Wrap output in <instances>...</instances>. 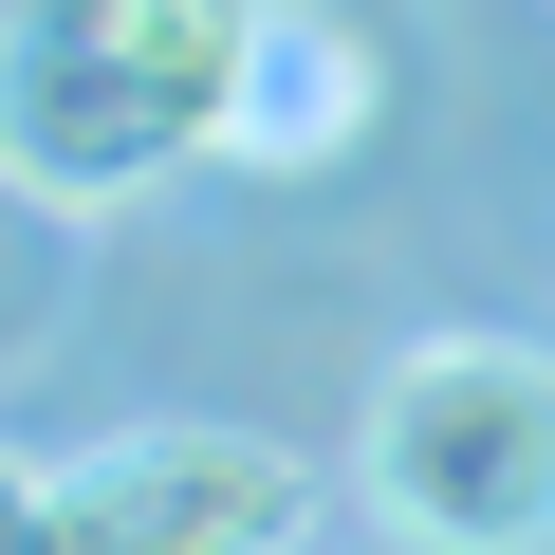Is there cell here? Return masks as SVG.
<instances>
[{"instance_id": "obj_5", "label": "cell", "mask_w": 555, "mask_h": 555, "mask_svg": "<svg viewBox=\"0 0 555 555\" xmlns=\"http://www.w3.org/2000/svg\"><path fill=\"white\" fill-rule=\"evenodd\" d=\"M0 555H56V463L0 444Z\"/></svg>"}, {"instance_id": "obj_4", "label": "cell", "mask_w": 555, "mask_h": 555, "mask_svg": "<svg viewBox=\"0 0 555 555\" xmlns=\"http://www.w3.org/2000/svg\"><path fill=\"white\" fill-rule=\"evenodd\" d=\"M352 130H371V38L334 0H259V38H241V167H352Z\"/></svg>"}, {"instance_id": "obj_1", "label": "cell", "mask_w": 555, "mask_h": 555, "mask_svg": "<svg viewBox=\"0 0 555 555\" xmlns=\"http://www.w3.org/2000/svg\"><path fill=\"white\" fill-rule=\"evenodd\" d=\"M241 38L259 0H0V185L93 222L241 149Z\"/></svg>"}, {"instance_id": "obj_2", "label": "cell", "mask_w": 555, "mask_h": 555, "mask_svg": "<svg viewBox=\"0 0 555 555\" xmlns=\"http://www.w3.org/2000/svg\"><path fill=\"white\" fill-rule=\"evenodd\" d=\"M352 500L408 555H555V352L537 334L389 352V389L352 426Z\"/></svg>"}, {"instance_id": "obj_3", "label": "cell", "mask_w": 555, "mask_h": 555, "mask_svg": "<svg viewBox=\"0 0 555 555\" xmlns=\"http://www.w3.org/2000/svg\"><path fill=\"white\" fill-rule=\"evenodd\" d=\"M315 463L259 426H112L56 463V555H297Z\"/></svg>"}]
</instances>
